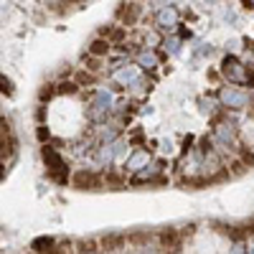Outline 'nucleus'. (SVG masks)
I'll list each match as a JSON object with an SVG mask.
<instances>
[{"label": "nucleus", "instance_id": "nucleus-14", "mask_svg": "<svg viewBox=\"0 0 254 254\" xmlns=\"http://www.w3.org/2000/svg\"><path fill=\"white\" fill-rule=\"evenodd\" d=\"M155 64H158V61H155V56H152V53H142V56H140V66H145V69H152Z\"/></svg>", "mask_w": 254, "mask_h": 254}, {"label": "nucleus", "instance_id": "nucleus-22", "mask_svg": "<svg viewBox=\"0 0 254 254\" xmlns=\"http://www.w3.org/2000/svg\"><path fill=\"white\" fill-rule=\"evenodd\" d=\"M46 3H53V0H46Z\"/></svg>", "mask_w": 254, "mask_h": 254}, {"label": "nucleus", "instance_id": "nucleus-16", "mask_svg": "<svg viewBox=\"0 0 254 254\" xmlns=\"http://www.w3.org/2000/svg\"><path fill=\"white\" fill-rule=\"evenodd\" d=\"M59 92H61V94H74V92H76V84H71V82H61V84H59Z\"/></svg>", "mask_w": 254, "mask_h": 254}, {"label": "nucleus", "instance_id": "nucleus-9", "mask_svg": "<svg viewBox=\"0 0 254 254\" xmlns=\"http://www.w3.org/2000/svg\"><path fill=\"white\" fill-rule=\"evenodd\" d=\"M137 16H140V5L130 3V5L122 10V23H125V26H132V23L137 20Z\"/></svg>", "mask_w": 254, "mask_h": 254}, {"label": "nucleus", "instance_id": "nucleus-2", "mask_svg": "<svg viewBox=\"0 0 254 254\" xmlns=\"http://www.w3.org/2000/svg\"><path fill=\"white\" fill-rule=\"evenodd\" d=\"M221 69H224V76H226L229 82H247V79H249L247 69H244V66H241L234 56H226Z\"/></svg>", "mask_w": 254, "mask_h": 254}, {"label": "nucleus", "instance_id": "nucleus-11", "mask_svg": "<svg viewBox=\"0 0 254 254\" xmlns=\"http://www.w3.org/2000/svg\"><path fill=\"white\" fill-rule=\"evenodd\" d=\"M117 79L122 82V84H132V82L137 79V71L132 69V66H125V69H119V71H117Z\"/></svg>", "mask_w": 254, "mask_h": 254}, {"label": "nucleus", "instance_id": "nucleus-13", "mask_svg": "<svg viewBox=\"0 0 254 254\" xmlns=\"http://www.w3.org/2000/svg\"><path fill=\"white\" fill-rule=\"evenodd\" d=\"M112 155H115V150L112 148H102V152H99V163H102V165H109V163H112Z\"/></svg>", "mask_w": 254, "mask_h": 254}, {"label": "nucleus", "instance_id": "nucleus-12", "mask_svg": "<svg viewBox=\"0 0 254 254\" xmlns=\"http://www.w3.org/2000/svg\"><path fill=\"white\" fill-rule=\"evenodd\" d=\"M109 104H112V94H109V92H99L97 99H94V107L97 109H109Z\"/></svg>", "mask_w": 254, "mask_h": 254}, {"label": "nucleus", "instance_id": "nucleus-17", "mask_svg": "<svg viewBox=\"0 0 254 254\" xmlns=\"http://www.w3.org/2000/svg\"><path fill=\"white\" fill-rule=\"evenodd\" d=\"M76 82H79V84H94V76L86 74V71H79V74H76Z\"/></svg>", "mask_w": 254, "mask_h": 254}, {"label": "nucleus", "instance_id": "nucleus-6", "mask_svg": "<svg viewBox=\"0 0 254 254\" xmlns=\"http://www.w3.org/2000/svg\"><path fill=\"white\" fill-rule=\"evenodd\" d=\"M145 163H148V150H135V152L127 158L125 168H127V170H140V168H145Z\"/></svg>", "mask_w": 254, "mask_h": 254}, {"label": "nucleus", "instance_id": "nucleus-5", "mask_svg": "<svg viewBox=\"0 0 254 254\" xmlns=\"http://www.w3.org/2000/svg\"><path fill=\"white\" fill-rule=\"evenodd\" d=\"M74 188H82V191H86V188H92V186H97V178L89 173V170H76L74 173Z\"/></svg>", "mask_w": 254, "mask_h": 254}, {"label": "nucleus", "instance_id": "nucleus-7", "mask_svg": "<svg viewBox=\"0 0 254 254\" xmlns=\"http://www.w3.org/2000/svg\"><path fill=\"white\" fill-rule=\"evenodd\" d=\"M160 244H163V247H168V249H175V247L181 244V234H178L175 229L163 231V234H160Z\"/></svg>", "mask_w": 254, "mask_h": 254}, {"label": "nucleus", "instance_id": "nucleus-8", "mask_svg": "<svg viewBox=\"0 0 254 254\" xmlns=\"http://www.w3.org/2000/svg\"><path fill=\"white\" fill-rule=\"evenodd\" d=\"M53 247H56V241L51 237H38V239H33V244H31L33 252H53Z\"/></svg>", "mask_w": 254, "mask_h": 254}, {"label": "nucleus", "instance_id": "nucleus-20", "mask_svg": "<svg viewBox=\"0 0 254 254\" xmlns=\"http://www.w3.org/2000/svg\"><path fill=\"white\" fill-rule=\"evenodd\" d=\"M244 163H254V155H252V152H244Z\"/></svg>", "mask_w": 254, "mask_h": 254}, {"label": "nucleus", "instance_id": "nucleus-10", "mask_svg": "<svg viewBox=\"0 0 254 254\" xmlns=\"http://www.w3.org/2000/svg\"><path fill=\"white\" fill-rule=\"evenodd\" d=\"M89 53H92V56H107V53H109V41H104V38H97V41H92Z\"/></svg>", "mask_w": 254, "mask_h": 254}, {"label": "nucleus", "instance_id": "nucleus-3", "mask_svg": "<svg viewBox=\"0 0 254 254\" xmlns=\"http://www.w3.org/2000/svg\"><path fill=\"white\" fill-rule=\"evenodd\" d=\"M221 102L226 107H231V109H241V107L249 102V97L244 92L234 89V86H226V89H221Z\"/></svg>", "mask_w": 254, "mask_h": 254}, {"label": "nucleus", "instance_id": "nucleus-18", "mask_svg": "<svg viewBox=\"0 0 254 254\" xmlns=\"http://www.w3.org/2000/svg\"><path fill=\"white\" fill-rule=\"evenodd\" d=\"M165 49H168L170 53H178V38H168L165 41Z\"/></svg>", "mask_w": 254, "mask_h": 254}, {"label": "nucleus", "instance_id": "nucleus-19", "mask_svg": "<svg viewBox=\"0 0 254 254\" xmlns=\"http://www.w3.org/2000/svg\"><path fill=\"white\" fill-rule=\"evenodd\" d=\"M82 252H94V241H84V244H82Z\"/></svg>", "mask_w": 254, "mask_h": 254}, {"label": "nucleus", "instance_id": "nucleus-1", "mask_svg": "<svg viewBox=\"0 0 254 254\" xmlns=\"http://www.w3.org/2000/svg\"><path fill=\"white\" fill-rule=\"evenodd\" d=\"M41 155H43V163H46V168L51 173V178L53 181H59V183H66V160L59 155L53 148H43L41 150Z\"/></svg>", "mask_w": 254, "mask_h": 254}, {"label": "nucleus", "instance_id": "nucleus-21", "mask_svg": "<svg viewBox=\"0 0 254 254\" xmlns=\"http://www.w3.org/2000/svg\"><path fill=\"white\" fill-rule=\"evenodd\" d=\"M247 3H249V8H254V0H247Z\"/></svg>", "mask_w": 254, "mask_h": 254}, {"label": "nucleus", "instance_id": "nucleus-4", "mask_svg": "<svg viewBox=\"0 0 254 254\" xmlns=\"http://www.w3.org/2000/svg\"><path fill=\"white\" fill-rule=\"evenodd\" d=\"M158 26L168 28V31L175 28V26H178V10H175V8H163L158 13Z\"/></svg>", "mask_w": 254, "mask_h": 254}, {"label": "nucleus", "instance_id": "nucleus-15", "mask_svg": "<svg viewBox=\"0 0 254 254\" xmlns=\"http://www.w3.org/2000/svg\"><path fill=\"white\" fill-rule=\"evenodd\" d=\"M119 244H122V237H109V239L102 241V247H107V249H115V247H119Z\"/></svg>", "mask_w": 254, "mask_h": 254}]
</instances>
